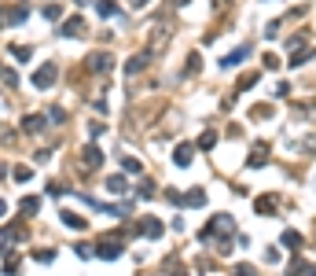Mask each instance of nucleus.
<instances>
[{"label": "nucleus", "mask_w": 316, "mask_h": 276, "mask_svg": "<svg viewBox=\"0 0 316 276\" xmlns=\"http://www.w3.org/2000/svg\"><path fill=\"white\" fill-rule=\"evenodd\" d=\"M118 254H122V243H118V239L100 243V258H118Z\"/></svg>", "instance_id": "6"}, {"label": "nucleus", "mask_w": 316, "mask_h": 276, "mask_svg": "<svg viewBox=\"0 0 316 276\" xmlns=\"http://www.w3.org/2000/svg\"><path fill=\"white\" fill-rule=\"evenodd\" d=\"M63 225H67V228H74V232H85V228H88V221H85V218H77V214H70V210H63Z\"/></svg>", "instance_id": "5"}, {"label": "nucleus", "mask_w": 316, "mask_h": 276, "mask_svg": "<svg viewBox=\"0 0 316 276\" xmlns=\"http://www.w3.org/2000/svg\"><path fill=\"white\" fill-rule=\"evenodd\" d=\"M96 11H100V15H107V18H114V15H118V8L110 4V0H100V4H96Z\"/></svg>", "instance_id": "12"}, {"label": "nucleus", "mask_w": 316, "mask_h": 276, "mask_svg": "<svg viewBox=\"0 0 316 276\" xmlns=\"http://www.w3.org/2000/svg\"><path fill=\"white\" fill-rule=\"evenodd\" d=\"M125 173H140V162H136V159H125Z\"/></svg>", "instance_id": "18"}, {"label": "nucleus", "mask_w": 316, "mask_h": 276, "mask_svg": "<svg viewBox=\"0 0 316 276\" xmlns=\"http://www.w3.org/2000/svg\"><path fill=\"white\" fill-rule=\"evenodd\" d=\"M41 126H44V118H37V114L26 118V129H30V133H34V129H41Z\"/></svg>", "instance_id": "16"}, {"label": "nucleus", "mask_w": 316, "mask_h": 276, "mask_svg": "<svg viewBox=\"0 0 316 276\" xmlns=\"http://www.w3.org/2000/svg\"><path fill=\"white\" fill-rule=\"evenodd\" d=\"M246 55H250V48H235L232 55H225V59H221V67H235V63H243Z\"/></svg>", "instance_id": "8"}, {"label": "nucleus", "mask_w": 316, "mask_h": 276, "mask_svg": "<svg viewBox=\"0 0 316 276\" xmlns=\"http://www.w3.org/2000/svg\"><path fill=\"white\" fill-rule=\"evenodd\" d=\"M4 22H8V26H11V22H15V26H18V22H26V8H15V11H8V18H4Z\"/></svg>", "instance_id": "13"}, {"label": "nucleus", "mask_w": 316, "mask_h": 276, "mask_svg": "<svg viewBox=\"0 0 316 276\" xmlns=\"http://www.w3.org/2000/svg\"><path fill=\"white\" fill-rule=\"evenodd\" d=\"M283 243H287V247H298L301 236H298V232H283Z\"/></svg>", "instance_id": "15"}, {"label": "nucleus", "mask_w": 316, "mask_h": 276, "mask_svg": "<svg viewBox=\"0 0 316 276\" xmlns=\"http://www.w3.org/2000/svg\"><path fill=\"white\" fill-rule=\"evenodd\" d=\"M143 236H162V221L147 218V221H143Z\"/></svg>", "instance_id": "11"}, {"label": "nucleus", "mask_w": 316, "mask_h": 276, "mask_svg": "<svg viewBox=\"0 0 316 276\" xmlns=\"http://www.w3.org/2000/svg\"><path fill=\"white\" fill-rule=\"evenodd\" d=\"M235 276H254V269H250V265H239V273H235Z\"/></svg>", "instance_id": "20"}, {"label": "nucleus", "mask_w": 316, "mask_h": 276, "mask_svg": "<svg viewBox=\"0 0 316 276\" xmlns=\"http://www.w3.org/2000/svg\"><path fill=\"white\" fill-rule=\"evenodd\" d=\"M88 67L92 70H110V55H107V52H96V55L88 59Z\"/></svg>", "instance_id": "7"}, {"label": "nucleus", "mask_w": 316, "mask_h": 276, "mask_svg": "<svg viewBox=\"0 0 316 276\" xmlns=\"http://www.w3.org/2000/svg\"><path fill=\"white\" fill-rule=\"evenodd\" d=\"M34 85H37V89H52V85H55V67H52V63L37 67V74H34Z\"/></svg>", "instance_id": "1"}, {"label": "nucleus", "mask_w": 316, "mask_h": 276, "mask_svg": "<svg viewBox=\"0 0 316 276\" xmlns=\"http://www.w3.org/2000/svg\"><path fill=\"white\" fill-rule=\"evenodd\" d=\"M169 195H173V192H169ZM173 202H180V206H206V192L195 188V192H188V195H173Z\"/></svg>", "instance_id": "2"}, {"label": "nucleus", "mask_w": 316, "mask_h": 276, "mask_svg": "<svg viewBox=\"0 0 316 276\" xmlns=\"http://www.w3.org/2000/svg\"><path fill=\"white\" fill-rule=\"evenodd\" d=\"M309 55H313V52H305V48H301V52H294V59H291V63H294V67H301V63H305Z\"/></svg>", "instance_id": "17"}, {"label": "nucleus", "mask_w": 316, "mask_h": 276, "mask_svg": "<svg viewBox=\"0 0 316 276\" xmlns=\"http://www.w3.org/2000/svg\"><path fill=\"white\" fill-rule=\"evenodd\" d=\"M250 85H258V74H246V77L239 81V89H250Z\"/></svg>", "instance_id": "19"}, {"label": "nucleus", "mask_w": 316, "mask_h": 276, "mask_svg": "<svg viewBox=\"0 0 316 276\" xmlns=\"http://www.w3.org/2000/svg\"><path fill=\"white\" fill-rule=\"evenodd\" d=\"M151 55H155V52H140L136 59H129V63H125V74H129V77H133V74H140V70L151 63Z\"/></svg>", "instance_id": "4"}, {"label": "nucleus", "mask_w": 316, "mask_h": 276, "mask_svg": "<svg viewBox=\"0 0 316 276\" xmlns=\"http://www.w3.org/2000/svg\"><path fill=\"white\" fill-rule=\"evenodd\" d=\"M107 188H110V192H125V181H122V177H110Z\"/></svg>", "instance_id": "14"}, {"label": "nucleus", "mask_w": 316, "mask_h": 276, "mask_svg": "<svg viewBox=\"0 0 316 276\" xmlns=\"http://www.w3.org/2000/svg\"><path fill=\"white\" fill-rule=\"evenodd\" d=\"M81 30H85V26H81V18H70V22H63V37H74V34H81Z\"/></svg>", "instance_id": "9"}, {"label": "nucleus", "mask_w": 316, "mask_h": 276, "mask_svg": "<svg viewBox=\"0 0 316 276\" xmlns=\"http://www.w3.org/2000/svg\"><path fill=\"white\" fill-rule=\"evenodd\" d=\"M143 4H147V0H133V8H143Z\"/></svg>", "instance_id": "21"}, {"label": "nucleus", "mask_w": 316, "mask_h": 276, "mask_svg": "<svg viewBox=\"0 0 316 276\" xmlns=\"http://www.w3.org/2000/svg\"><path fill=\"white\" fill-rule=\"evenodd\" d=\"M85 162H88V169H92V166H100V162H103L100 147H85Z\"/></svg>", "instance_id": "10"}, {"label": "nucleus", "mask_w": 316, "mask_h": 276, "mask_svg": "<svg viewBox=\"0 0 316 276\" xmlns=\"http://www.w3.org/2000/svg\"><path fill=\"white\" fill-rule=\"evenodd\" d=\"M192 159H195V147H192V144H176V151H173V162H176V166L188 169V162H192Z\"/></svg>", "instance_id": "3"}]
</instances>
